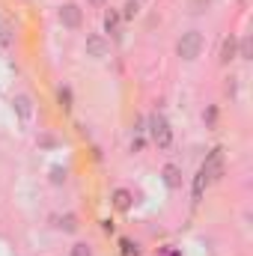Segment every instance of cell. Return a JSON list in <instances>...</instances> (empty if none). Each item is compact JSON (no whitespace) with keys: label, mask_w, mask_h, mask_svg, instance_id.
I'll return each instance as SVG.
<instances>
[{"label":"cell","mask_w":253,"mask_h":256,"mask_svg":"<svg viewBox=\"0 0 253 256\" xmlns=\"http://www.w3.org/2000/svg\"><path fill=\"white\" fill-rule=\"evenodd\" d=\"M12 110H15V116H18L21 122H30V120H33V114H36L33 98H30L27 92H18V96L12 98Z\"/></svg>","instance_id":"6"},{"label":"cell","mask_w":253,"mask_h":256,"mask_svg":"<svg viewBox=\"0 0 253 256\" xmlns=\"http://www.w3.org/2000/svg\"><path fill=\"white\" fill-rule=\"evenodd\" d=\"M140 3H143V0H140Z\"/></svg>","instance_id":"24"},{"label":"cell","mask_w":253,"mask_h":256,"mask_svg":"<svg viewBox=\"0 0 253 256\" xmlns=\"http://www.w3.org/2000/svg\"><path fill=\"white\" fill-rule=\"evenodd\" d=\"M120 12L116 9H110V12H104V33H120Z\"/></svg>","instance_id":"13"},{"label":"cell","mask_w":253,"mask_h":256,"mask_svg":"<svg viewBox=\"0 0 253 256\" xmlns=\"http://www.w3.org/2000/svg\"><path fill=\"white\" fill-rule=\"evenodd\" d=\"M232 60H238V39L230 33V36L224 39V45H220V63L230 66Z\"/></svg>","instance_id":"9"},{"label":"cell","mask_w":253,"mask_h":256,"mask_svg":"<svg viewBox=\"0 0 253 256\" xmlns=\"http://www.w3.org/2000/svg\"><path fill=\"white\" fill-rule=\"evenodd\" d=\"M39 143H42V146H57V137H51V134H45V137H42Z\"/></svg>","instance_id":"22"},{"label":"cell","mask_w":253,"mask_h":256,"mask_svg":"<svg viewBox=\"0 0 253 256\" xmlns=\"http://www.w3.org/2000/svg\"><path fill=\"white\" fill-rule=\"evenodd\" d=\"M137 12H140V0H126V6H122L120 15H122V18H134Z\"/></svg>","instance_id":"19"},{"label":"cell","mask_w":253,"mask_h":256,"mask_svg":"<svg viewBox=\"0 0 253 256\" xmlns=\"http://www.w3.org/2000/svg\"><path fill=\"white\" fill-rule=\"evenodd\" d=\"M202 120H206V122H208V126H214V120H218V110H214V108H208V114H206V116H202Z\"/></svg>","instance_id":"21"},{"label":"cell","mask_w":253,"mask_h":256,"mask_svg":"<svg viewBox=\"0 0 253 256\" xmlns=\"http://www.w3.org/2000/svg\"><path fill=\"white\" fill-rule=\"evenodd\" d=\"M57 18H60V24H63L66 30H78L84 24V9L78 3H63L60 12H57Z\"/></svg>","instance_id":"5"},{"label":"cell","mask_w":253,"mask_h":256,"mask_svg":"<svg viewBox=\"0 0 253 256\" xmlns=\"http://www.w3.org/2000/svg\"><path fill=\"white\" fill-rule=\"evenodd\" d=\"M146 131H149V140L158 146V149H170L173 146V128L167 122L164 114H152L146 120Z\"/></svg>","instance_id":"2"},{"label":"cell","mask_w":253,"mask_h":256,"mask_svg":"<svg viewBox=\"0 0 253 256\" xmlns=\"http://www.w3.org/2000/svg\"><path fill=\"white\" fill-rule=\"evenodd\" d=\"M143 146H146V137H143V134H134V137H131V152H140Z\"/></svg>","instance_id":"20"},{"label":"cell","mask_w":253,"mask_h":256,"mask_svg":"<svg viewBox=\"0 0 253 256\" xmlns=\"http://www.w3.org/2000/svg\"><path fill=\"white\" fill-rule=\"evenodd\" d=\"M78 214H72V212H66V214H60L57 218V230H63V232H78Z\"/></svg>","instance_id":"11"},{"label":"cell","mask_w":253,"mask_h":256,"mask_svg":"<svg viewBox=\"0 0 253 256\" xmlns=\"http://www.w3.org/2000/svg\"><path fill=\"white\" fill-rule=\"evenodd\" d=\"M120 254L122 256H140V244L131 238H120Z\"/></svg>","instance_id":"14"},{"label":"cell","mask_w":253,"mask_h":256,"mask_svg":"<svg viewBox=\"0 0 253 256\" xmlns=\"http://www.w3.org/2000/svg\"><path fill=\"white\" fill-rule=\"evenodd\" d=\"M250 54H253L250 36H244V39H238V57H242V60H250Z\"/></svg>","instance_id":"18"},{"label":"cell","mask_w":253,"mask_h":256,"mask_svg":"<svg viewBox=\"0 0 253 256\" xmlns=\"http://www.w3.org/2000/svg\"><path fill=\"white\" fill-rule=\"evenodd\" d=\"M48 173H51V185H63L66 179H68V170H66V167H60V164H54Z\"/></svg>","instance_id":"16"},{"label":"cell","mask_w":253,"mask_h":256,"mask_svg":"<svg viewBox=\"0 0 253 256\" xmlns=\"http://www.w3.org/2000/svg\"><path fill=\"white\" fill-rule=\"evenodd\" d=\"M86 3H90V6H96V9H102V6H108L110 0H86Z\"/></svg>","instance_id":"23"},{"label":"cell","mask_w":253,"mask_h":256,"mask_svg":"<svg viewBox=\"0 0 253 256\" xmlns=\"http://www.w3.org/2000/svg\"><path fill=\"white\" fill-rule=\"evenodd\" d=\"M84 51L92 60H104V57H110V39L104 33H90L86 42H84Z\"/></svg>","instance_id":"4"},{"label":"cell","mask_w":253,"mask_h":256,"mask_svg":"<svg viewBox=\"0 0 253 256\" xmlns=\"http://www.w3.org/2000/svg\"><path fill=\"white\" fill-rule=\"evenodd\" d=\"M68 256H96V254H92V244H86V242H74V244L68 248Z\"/></svg>","instance_id":"15"},{"label":"cell","mask_w":253,"mask_h":256,"mask_svg":"<svg viewBox=\"0 0 253 256\" xmlns=\"http://www.w3.org/2000/svg\"><path fill=\"white\" fill-rule=\"evenodd\" d=\"M9 45H12V27L0 21V48H9Z\"/></svg>","instance_id":"17"},{"label":"cell","mask_w":253,"mask_h":256,"mask_svg":"<svg viewBox=\"0 0 253 256\" xmlns=\"http://www.w3.org/2000/svg\"><path fill=\"white\" fill-rule=\"evenodd\" d=\"M57 102H60V110H66V114H68V110H72V104H74V98H72V86H60V90H57Z\"/></svg>","instance_id":"12"},{"label":"cell","mask_w":253,"mask_h":256,"mask_svg":"<svg viewBox=\"0 0 253 256\" xmlns=\"http://www.w3.org/2000/svg\"><path fill=\"white\" fill-rule=\"evenodd\" d=\"M161 179H164V188L167 191H179L182 188V167L179 164H164Z\"/></svg>","instance_id":"7"},{"label":"cell","mask_w":253,"mask_h":256,"mask_svg":"<svg viewBox=\"0 0 253 256\" xmlns=\"http://www.w3.org/2000/svg\"><path fill=\"white\" fill-rule=\"evenodd\" d=\"M208 188V179H206V173L202 170H196V176H194V182H190V200L194 202H200L202 200V194Z\"/></svg>","instance_id":"10"},{"label":"cell","mask_w":253,"mask_h":256,"mask_svg":"<svg viewBox=\"0 0 253 256\" xmlns=\"http://www.w3.org/2000/svg\"><path fill=\"white\" fill-rule=\"evenodd\" d=\"M202 173H206V179L208 182H220L224 179V173H226V164H224V146H214L208 155H206V161H202V167H200Z\"/></svg>","instance_id":"3"},{"label":"cell","mask_w":253,"mask_h":256,"mask_svg":"<svg viewBox=\"0 0 253 256\" xmlns=\"http://www.w3.org/2000/svg\"><path fill=\"white\" fill-rule=\"evenodd\" d=\"M110 206H114L116 212H128V208L134 206V194L128 191V188H114V191H110Z\"/></svg>","instance_id":"8"},{"label":"cell","mask_w":253,"mask_h":256,"mask_svg":"<svg viewBox=\"0 0 253 256\" xmlns=\"http://www.w3.org/2000/svg\"><path fill=\"white\" fill-rule=\"evenodd\" d=\"M202 48H206L202 30H185V33L179 36V42H176V54H179L185 63H194V60L202 54Z\"/></svg>","instance_id":"1"}]
</instances>
